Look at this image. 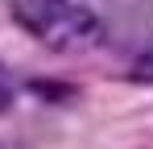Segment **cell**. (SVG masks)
Returning <instances> with one entry per match:
<instances>
[{
    "mask_svg": "<svg viewBox=\"0 0 153 149\" xmlns=\"http://www.w3.org/2000/svg\"><path fill=\"white\" fill-rule=\"evenodd\" d=\"M13 21L29 37H37L46 50H58V54L87 50L103 37L100 17L75 0H13Z\"/></svg>",
    "mask_w": 153,
    "mask_h": 149,
    "instance_id": "6da1fadb",
    "label": "cell"
},
{
    "mask_svg": "<svg viewBox=\"0 0 153 149\" xmlns=\"http://www.w3.org/2000/svg\"><path fill=\"white\" fill-rule=\"evenodd\" d=\"M13 104V83H8V74H4V66H0V112Z\"/></svg>",
    "mask_w": 153,
    "mask_h": 149,
    "instance_id": "277c9868",
    "label": "cell"
},
{
    "mask_svg": "<svg viewBox=\"0 0 153 149\" xmlns=\"http://www.w3.org/2000/svg\"><path fill=\"white\" fill-rule=\"evenodd\" d=\"M132 79H141V83H153V42H141L137 58H132Z\"/></svg>",
    "mask_w": 153,
    "mask_h": 149,
    "instance_id": "7a4b0ae2",
    "label": "cell"
},
{
    "mask_svg": "<svg viewBox=\"0 0 153 149\" xmlns=\"http://www.w3.org/2000/svg\"><path fill=\"white\" fill-rule=\"evenodd\" d=\"M132 21L141 25L145 42H153V0H137V8H132Z\"/></svg>",
    "mask_w": 153,
    "mask_h": 149,
    "instance_id": "3957f363",
    "label": "cell"
}]
</instances>
